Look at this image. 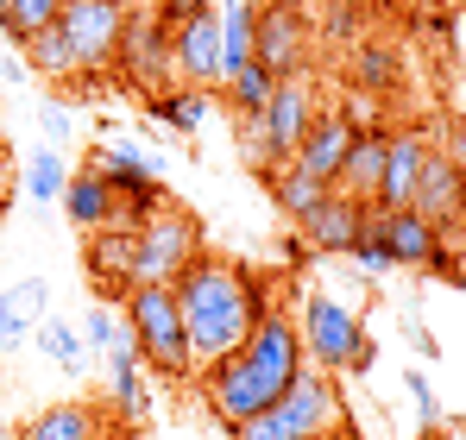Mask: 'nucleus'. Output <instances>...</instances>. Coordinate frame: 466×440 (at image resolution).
<instances>
[{
    "mask_svg": "<svg viewBox=\"0 0 466 440\" xmlns=\"http://www.w3.org/2000/svg\"><path fill=\"white\" fill-rule=\"evenodd\" d=\"M177 308H183V334H189V365L196 371H215L228 365L233 353L252 340V327L271 315V302H265V290L239 271V265H228V258H196L177 284Z\"/></svg>",
    "mask_w": 466,
    "mask_h": 440,
    "instance_id": "f257e3e1",
    "label": "nucleus"
},
{
    "mask_svg": "<svg viewBox=\"0 0 466 440\" xmlns=\"http://www.w3.org/2000/svg\"><path fill=\"white\" fill-rule=\"evenodd\" d=\"M309 365L303 359V334H297V315H284V308H271L258 327H252V340L233 353L228 365L208 371V396H215V409H221V422L239 428V422H252V415H265L290 384H297V371Z\"/></svg>",
    "mask_w": 466,
    "mask_h": 440,
    "instance_id": "f03ea898",
    "label": "nucleus"
},
{
    "mask_svg": "<svg viewBox=\"0 0 466 440\" xmlns=\"http://www.w3.org/2000/svg\"><path fill=\"white\" fill-rule=\"evenodd\" d=\"M340 384L328 377V371L303 365L297 371V384L265 409V415H252V422H239L233 440H334L340 435Z\"/></svg>",
    "mask_w": 466,
    "mask_h": 440,
    "instance_id": "7ed1b4c3",
    "label": "nucleus"
},
{
    "mask_svg": "<svg viewBox=\"0 0 466 440\" xmlns=\"http://www.w3.org/2000/svg\"><path fill=\"white\" fill-rule=\"evenodd\" d=\"M127 340L139 353V365H152L164 384H183L196 377L189 365V334H183V308L170 284H139L127 295Z\"/></svg>",
    "mask_w": 466,
    "mask_h": 440,
    "instance_id": "20e7f679",
    "label": "nucleus"
},
{
    "mask_svg": "<svg viewBox=\"0 0 466 440\" xmlns=\"http://www.w3.org/2000/svg\"><path fill=\"white\" fill-rule=\"evenodd\" d=\"M297 334H303V359H309L315 371H328V377H340V371H372V359H379L366 321H360L347 302H334V295H309V302H303Z\"/></svg>",
    "mask_w": 466,
    "mask_h": 440,
    "instance_id": "39448f33",
    "label": "nucleus"
},
{
    "mask_svg": "<svg viewBox=\"0 0 466 440\" xmlns=\"http://www.w3.org/2000/svg\"><path fill=\"white\" fill-rule=\"evenodd\" d=\"M133 233H139V284H177L202 258V220L189 208H177V202L146 215Z\"/></svg>",
    "mask_w": 466,
    "mask_h": 440,
    "instance_id": "423d86ee",
    "label": "nucleus"
},
{
    "mask_svg": "<svg viewBox=\"0 0 466 440\" xmlns=\"http://www.w3.org/2000/svg\"><path fill=\"white\" fill-rule=\"evenodd\" d=\"M64 38H70V64L76 70H107L120 64V38H127V0H64Z\"/></svg>",
    "mask_w": 466,
    "mask_h": 440,
    "instance_id": "0eeeda50",
    "label": "nucleus"
},
{
    "mask_svg": "<svg viewBox=\"0 0 466 440\" xmlns=\"http://www.w3.org/2000/svg\"><path fill=\"white\" fill-rule=\"evenodd\" d=\"M170 70L183 75V88H221L228 82V51H221V13L202 6L183 25H170Z\"/></svg>",
    "mask_w": 466,
    "mask_h": 440,
    "instance_id": "6e6552de",
    "label": "nucleus"
},
{
    "mask_svg": "<svg viewBox=\"0 0 466 440\" xmlns=\"http://www.w3.org/2000/svg\"><path fill=\"white\" fill-rule=\"evenodd\" d=\"M252 64L271 82H297L309 64V19L303 6H258V32H252Z\"/></svg>",
    "mask_w": 466,
    "mask_h": 440,
    "instance_id": "1a4fd4ad",
    "label": "nucleus"
},
{
    "mask_svg": "<svg viewBox=\"0 0 466 440\" xmlns=\"http://www.w3.org/2000/svg\"><path fill=\"white\" fill-rule=\"evenodd\" d=\"M120 75H133L139 88L164 95V75H170V25H164V13H157V6H127Z\"/></svg>",
    "mask_w": 466,
    "mask_h": 440,
    "instance_id": "9d476101",
    "label": "nucleus"
},
{
    "mask_svg": "<svg viewBox=\"0 0 466 440\" xmlns=\"http://www.w3.org/2000/svg\"><path fill=\"white\" fill-rule=\"evenodd\" d=\"M410 208L429 220L435 233H448V226L466 220V170L448 157V151H429V157H422V176H416Z\"/></svg>",
    "mask_w": 466,
    "mask_h": 440,
    "instance_id": "9b49d317",
    "label": "nucleus"
},
{
    "mask_svg": "<svg viewBox=\"0 0 466 440\" xmlns=\"http://www.w3.org/2000/svg\"><path fill=\"white\" fill-rule=\"evenodd\" d=\"M88 284L101 295H120V302L139 290V233L133 226L114 220V226H101L88 239Z\"/></svg>",
    "mask_w": 466,
    "mask_h": 440,
    "instance_id": "f8f14e48",
    "label": "nucleus"
},
{
    "mask_svg": "<svg viewBox=\"0 0 466 440\" xmlns=\"http://www.w3.org/2000/svg\"><path fill=\"white\" fill-rule=\"evenodd\" d=\"M372 226H379V239L390 245V258H397V265H410V271H435V277H441V265H448V239L416 215V208L372 215Z\"/></svg>",
    "mask_w": 466,
    "mask_h": 440,
    "instance_id": "ddd939ff",
    "label": "nucleus"
},
{
    "mask_svg": "<svg viewBox=\"0 0 466 440\" xmlns=\"http://www.w3.org/2000/svg\"><path fill=\"white\" fill-rule=\"evenodd\" d=\"M347 151H353V120H347V114H315V126L303 133V145H297V157H290V170H303L309 183L334 189Z\"/></svg>",
    "mask_w": 466,
    "mask_h": 440,
    "instance_id": "4468645a",
    "label": "nucleus"
},
{
    "mask_svg": "<svg viewBox=\"0 0 466 440\" xmlns=\"http://www.w3.org/2000/svg\"><path fill=\"white\" fill-rule=\"evenodd\" d=\"M366 220H372L366 202H353V195L328 189V195H321L297 226H303V245H315V252H353V239L366 233Z\"/></svg>",
    "mask_w": 466,
    "mask_h": 440,
    "instance_id": "2eb2a0df",
    "label": "nucleus"
},
{
    "mask_svg": "<svg viewBox=\"0 0 466 440\" xmlns=\"http://www.w3.org/2000/svg\"><path fill=\"white\" fill-rule=\"evenodd\" d=\"M258 120H265L271 157H278V164H290V157H297V145H303V133L315 126L309 88H303V82H278V88H271V107H265Z\"/></svg>",
    "mask_w": 466,
    "mask_h": 440,
    "instance_id": "dca6fc26",
    "label": "nucleus"
},
{
    "mask_svg": "<svg viewBox=\"0 0 466 440\" xmlns=\"http://www.w3.org/2000/svg\"><path fill=\"white\" fill-rule=\"evenodd\" d=\"M422 157H429V145H422V133H390V151H385V176H379V215H390V208H410V195H416V176H422Z\"/></svg>",
    "mask_w": 466,
    "mask_h": 440,
    "instance_id": "f3484780",
    "label": "nucleus"
},
{
    "mask_svg": "<svg viewBox=\"0 0 466 440\" xmlns=\"http://www.w3.org/2000/svg\"><path fill=\"white\" fill-rule=\"evenodd\" d=\"M64 208H70V220H76V226L101 233V226H114V220H120V195H114V183L88 164V170H76V176H70Z\"/></svg>",
    "mask_w": 466,
    "mask_h": 440,
    "instance_id": "a211bd4d",
    "label": "nucleus"
},
{
    "mask_svg": "<svg viewBox=\"0 0 466 440\" xmlns=\"http://www.w3.org/2000/svg\"><path fill=\"white\" fill-rule=\"evenodd\" d=\"M385 151H390V133H353V151H347L334 189L353 195V202H372L379 195V176H385Z\"/></svg>",
    "mask_w": 466,
    "mask_h": 440,
    "instance_id": "6ab92c4d",
    "label": "nucleus"
},
{
    "mask_svg": "<svg viewBox=\"0 0 466 440\" xmlns=\"http://www.w3.org/2000/svg\"><path fill=\"white\" fill-rule=\"evenodd\" d=\"M19 440H101V415L88 403H51L25 422Z\"/></svg>",
    "mask_w": 466,
    "mask_h": 440,
    "instance_id": "aec40b11",
    "label": "nucleus"
},
{
    "mask_svg": "<svg viewBox=\"0 0 466 440\" xmlns=\"http://www.w3.org/2000/svg\"><path fill=\"white\" fill-rule=\"evenodd\" d=\"M107 390H114V403H120L127 422H146V384H139V353H133V340H120V346L107 353Z\"/></svg>",
    "mask_w": 466,
    "mask_h": 440,
    "instance_id": "412c9836",
    "label": "nucleus"
},
{
    "mask_svg": "<svg viewBox=\"0 0 466 440\" xmlns=\"http://www.w3.org/2000/svg\"><path fill=\"white\" fill-rule=\"evenodd\" d=\"M221 51H228V75L252 64V32H258V0H221Z\"/></svg>",
    "mask_w": 466,
    "mask_h": 440,
    "instance_id": "4be33fe9",
    "label": "nucleus"
},
{
    "mask_svg": "<svg viewBox=\"0 0 466 440\" xmlns=\"http://www.w3.org/2000/svg\"><path fill=\"white\" fill-rule=\"evenodd\" d=\"M45 302H51V284H45V277H25V284H13V290L0 295V346H19L25 321H32Z\"/></svg>",
    "mask_w": 466,
    "mask_h": 440,
    "instance_id": "5701e85b",
    "label": "nucleus"
},
{
    "mask_svg": "<svg viewBox=\"0 0 466 440\" xmlns=\"http://www.w3.org/2000/svg\"><path fill=\"white\" fill-rule=\"evenodd\" d=\"M57 19H64V0H6V6H0V32H6L19 51H25L38 32H51Z\"/></svg>",
    "mask_w": 466,
    "mask_h": 440,
    "instance_id": "b1692460",
    "label": "nucleus"
},
{
    "mask_svg": "<svg viewBox=\"0 0 466 440\" xmlns=\"http://www.w3.org/2000/svg\"><path fill=\"white\" fill-rule=\"evenodd\" d=\"M64 189H70V164H64V151L38 145L32 157H25V195H32V202H64Z\"/></svg>",
    "mask_w": 466,
    "mask_h": 440,
    "instance_id": "393cba45",
    "label": "nucleus"
},
{
    "mask_svg": "<svg viewBox=\"0 0 466 440\" xmlns=\"http://www.w3.org/2000/svg\"><path fill=\"white\" fill-rule=\"evenodd\" d=\"M152 114L177 133H196L208 120V95L202 88H164V95H152Z\"/></svg>",
    "mask_w": 466,
    "mask_h": 440,
    "instance_id": "a878e982",
    "label": "nucleus"
},
{
    "mask_svg": "<svg viewBox=\"0 0 466 440\" xmlns=\"http://www.w3.org/2000/svg\"><path fill=\"white\" fill-rule=\"evenodd\" d=\"M221 88H228L233 114L246 120V114H265V107H271V88H278V82H271V75L258 70V64H246V70H233L228 82H221Z\"/></svg>",
    "mask_w": 466,
    "mask_h": 440,
    "instance_id": "bb28decb",
    "label": "nucleus"
},
{
    "mask_svg": "<svg viewBox=\"0 0 466 440\" xmlns=\"http://www.w3.org/2000/svg\"><path fill=\"white\" fill-rule=\"evenodd\" d=\"M38 346H45L51 365H64V371H82V359H88V346H82V334L70 321H45L38 327Z\"/></svg>",
    "mask_w": 466,
    "mask_h": 440,
    "instance_id": "cd10ccee",
    "label": "nucleus"
},
{
    "mask_svg": "<svg viewBox=\"0 0 466 440\" xmlns=\"http://www.w3.org/2000/svg\"><path fill=\"white\" fill-rule=\"evenodd\" d=\"M25 51H32V64H25V70H45V75H70V70H76V64H70V38H64V25L38 32Z\"/></svg>",
    "mask_w": 466,
    "mask_h": 440,
    "instance_id": "c85d7f7f",
    "label": "nucleus"
},
{
    "mask_svg": "<svg viewBox=\"0 0 466 440\" xmlns=\"http://www.w3.org/2000/svg\"><path fill=\"white\" fill-rule=\"evenodd\" d=\"M321 195H328V189H321V183H309V176H303V170H290V164H284V170H278V208H284V215H309L315 202H321Z\"/></svg>",
    "mask_w": 466,
    "mask_h": 440,
    "instance_id": "c756f323",
    "label": "nucleus"
},
{
    "mask_svg": "<svg viewBox=\"0 0 466 440\" xmlns=\"http://www.w3.org/2000/svg\"><path fill=\"white\" fill-rule=\"evenodd\" d=\"M347 258H353L366 277H390V271H397V258H390V245L379 239V226H372V220H366V233L353 239V252H347Z\"/></svg>",
    "mask_w": 466,
    "mask_h": 440,
    "instance_id": "7c9ffc66",
    "label": "nucleus"
},
{
    "mask_svg": "<svg viewBox=\"0 0 466 440\" xmlns=\"http://www.w3.org/2000/svg\"><path fill=\"white\" fill-rule=\"evenodd\" d=\"M353 82H360V88H390V82H397V64H390L385 45H366V51L353 57Z\"/></svg>",
    "mask_w": 466,
    "mask_h": 440,
    "instance_id": "2f4dec72",
    "label": "nucleus"
},
{
    "mask_svg": "<svg viewBox=\"0 0 466 440\" xmlns=\"http://www.w3.org/2000/svg\"><path fill=\"white\" fill-rule=\"evenodd\" d=\"M403 390L416 396V415H422V428H435V422H441V396H435V384L422 377V365L403 371Z\"/></svg>",
    "mask_w": 466,
    "mask_h": 440,
    "instance_id": "473e14b6",
    "label": "nucleus"
},
{
    "mask_svg": "<svg viewBox=\"0 0 466 440\" xmlns=\"http://www.w3.org/2000/svg\"><path fill=\"white\" fill-rule=\"evenodd\" d=\"M82 346H95L101 359L120 346V327H114V308H88V327H82Z\"/></svg>",
    "mask_w": 466,
    "mask_h": 440,
    "instance_id": "72a5a7b5",
    "label": "nucleus"
},
{
    "mask_svg": "<svg viewBox=\"0 0 466 440\" xmlns=\"http://www.w3.org/2000/svg\"><path fill=\"white\" fill-rule=\"evenodd\" d=\"M38 126H45V139H51V145H70V133H76V120H70V114H64L57 101H51V107L38 114Z\"/></svg>",
    "mask_w": 466,
    "mask_h": 440,
    "instance_id": "f704fd0d",
    "label": "nucleus"
},
{
    "mask_svg": "<svg viewBox=\"0 0 466 440\" xmlns=\"http://www.w3.org/2000/svg\"><path fill=\"white\" fill-rule=\"evenodd\" d=\"M403 340H410V346H416L422 359H435V353H441V346H435V334H429V327H422L416 315H403Z\"/></svg>",
    "mask_w": 466,
    "mask_h": 440,
    "instance_id": "c9c22d12",
    "label": "nucleus"
},
{
    "mask_svg": "<svg viewBox=\"0 0 466 440\" xmlns=\"http://www.w3.org/2000/svg\"><path fill=\"white\" fill-rule=\"evenodd\" d=\"M157 13H164V25H183L189 13H202V6H215V0H152Z\"/></svg>",
    "mask_w": 466,
    "mask_h": 440,
    "instance_id": "e433bc0d",
    "label": "nucleus"
},
{
    "mask_svg": "<svg viewBox=\"0 0 466 440\" xmlns=\"http://www.w3.org/2000/svg\"><path fill=\"white\" fill-rule=\"evenodd\" d=\"M0 75L6 82H25V57H0Z\"/></svg>",
    "mask_w": 466,
    "mask_h": 440,
    "instance_id": "4c0bfd02",
    "label": "nucleus"
},
{
    "mask_svg": "<svg viewBox=\"0 0 466 440\" xmlns=\"http://www.w3.org/2000/svg\"><path fill=\"white\" fill-rule=\"evenodd\" d=\"M215 440H233V435H215Z\"/></svg>",
    "mask_w": 466,
    "mask_h": 440,
    "instance_id": "58836bf2",
    "label": "nucleus"
},
{
    "mask_svg": "<svg viewBox=\"0 0 466 440\" xmlns=\"http://www.w3.org/2000/svg\"><path fill=\"white\" fill-rule=\"evenodd\" d=\"M461 88H466V70H461Z\"/></svg>",
    "mask_w": 466,
    "mask_h": 440,
    "instance_id": "ea45409f",
    "label": "nucleus"
},
{
    "mask_svg": "<svg viewBox=\"0 0 466 440\" xmlns=\"http://www.w3.org/2000/svg\"><path fill=\"white\" fill-rule=\"evenodd\" d=\"M127 440H139V435H127Z\"/></svg>",
    "mask_w": 466,
    "mask_h": 440,
    "instance_id": "a19ab883",
    "label": "nucleus"
},
{
    "mask_svg": "<svg viewBox=\"0 0 466 440\" xmlns=\"http://www.w3.org/2000/svg\"><path fill=\"white\" fill-rule=\"evenodd\" d=\"M461 126H466V114H461Z\"/></svg>",
    "mask_w": 466,
    "mask_h": 440,
    "instance_id": "79ce46f5",
    "label": "nucleus"
},
{
    "mask_svg": "<svg viewBox=\"0 0 466 440\" xmlns=\"http://www.w3.org/2000/svg\"><path fill=\"white\" fill-rule=\"evenodd\" d=\"M0 6H6V0H0Z\"/></svg>",
    "mask_w": 466,
    "mask_h": 440,
    "instance_id": "37998d69",
    "label": "nucleus"
},
{
    "mask_svg": "<svg viewBox=\"0 0 466 440\" xmlns=\"http://www.w3.org/2000/svg\"><path fill=\"white\" fill-rule=\"evenodd\" d=\"M0 440H6V435H0Z\"/></svg>",
    "mask_w": 466,
    "mask_h": 440,
    "instance_id": "c03bdc74",
    "label": "nucleus"
}]
</instances>
